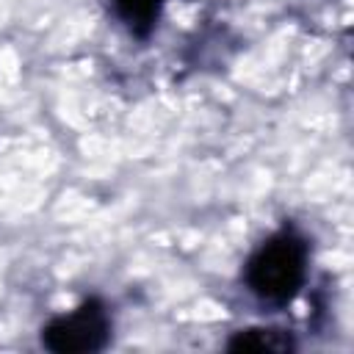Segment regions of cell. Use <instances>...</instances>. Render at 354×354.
<instances>
[{
    "mask_svg": "<svg viewBox=\"0 0 354 354\" xmlns=\"http://www.w3.org/2000/svg\"><path fill=\"white\" fill-rule=\"evenodd\" d=\"M310 246L301 232L293 227H282L271 238H266L252 257L246 260L243 279L246 288L271 307H282L296 299L307 279Z\"/></svg>",
    "mask_w": 354,
    "mask_h": 354,
    "instance_id": "1",
    "label": "cell"
},
{
    "mask_svg": "<svg viewBox=\"0 0 354 354\" xmlns=\"http://www.w3.org/2000/svg\"><path fill=\"white\" fill-rule=\"evenodd\" d=\"M111 340V315L102 299L91 296L80 301L72 313L55 315L41 329L44 348L55 354H94Z\"/></svg>",
    "mask_w": 354,
    "mask_h": 354,
    "instance_id": "2",
    "label": "cell"
},
{
    "mask_svg": "<svg viewBox=\"0 0 354 354\" xmlns=\"http://www.w3.org/2000/svg\"><path fill=\"white\" fill-rule=\"evenodd\" d=\"M230 351L238 354H288L293 351V337L282 329H268V326H252V329H241L230 337L227 343Z\"/></svg>",
    "mask_w": 354,
    "mask_h": 354,
    "instance_id": "3",
    "label": "cell"
},
{
    "mask_svg": "<svg viewBox=\"0 0 354 354\" xmlns=\"http://www.w3.org/2000/svg\"><path fill=\"white\" fill-rule=\"evenodd\" d=\"M111 6L133 36L147 39L158 25L166 0H111Z\"/></svg>",
    "mask_w": 354,
    "mask_h": 354,
    "instance_id": "4",
    "label": "cell"
}]
</instances>
